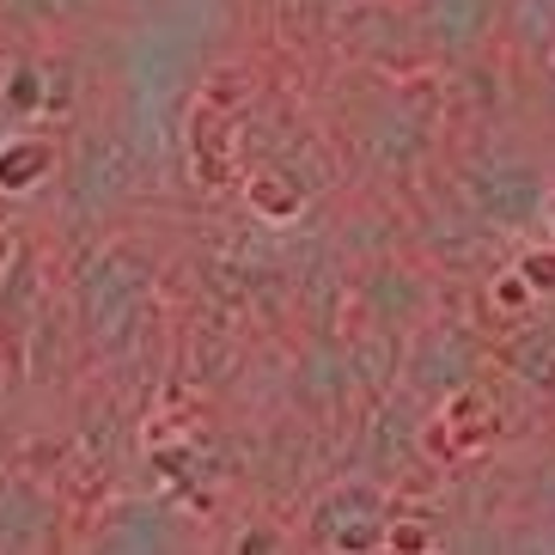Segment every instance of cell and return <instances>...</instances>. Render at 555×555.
Instances as JSON below:
<instances>
[{"instance_id":"obj_1","label":"cell","mask_w":555,"mask_h":555,"mask_svg":"<svg viewBox=\"0 0 555 555\" xmlns=\"http://www.w3.org/2000/svg\"><path fill=\"white\" fill-rule=\"evenodd\" d=\"M457 196L482 214V227H489V232L519 238V232H531V227L550 220L555 178H550V165L531 159L525 147L489 141V147H476L470 159L457 165Z\"/></svg>"},{"instance_id":"obj_2","label":"cell","mask_w":555,"mask_h":555,"mask_svg":"<svg viewBox=\"0 0 555 555\" xmlns=\"http://www.w3.org/2000/svg\"><path fill=\"white\" fill-rule=\"evenodd\" d=\"M153 299V262L134 245H104L86 257L80 287H74V311H80V336L99 354H116V348L134 343V330L147 318Z\"/></svg>"},{"instance_id":"obj_3","label":"cell","mask_w":555,"mask_h":555,"mask_svg":"<svg viewBox=\"0 0 555 555\" xmlns=\"http://www.w3.org/2000/svg\"><path fill=\"white\" fill-rule=\"evenodd\" d=\"M476 366H482V348L476 336L457 318H427V324L409 330V348H403V385L409 397H422L427 409H440L452 391L476 385Z\"/></svg>"},{"instance_id":"obj_4","label":"cell","mask_w":555,"mask_h":555,"mask_svg":"<svg viewBox=\"0 0 555 555\" xmlns=\"http://www.w3.org/2000/svg\"><path fill=\"white\" fill-rule=\"evenodd\" d=\"M385 531H391V494L378 476H343L330 482L306 513V538L318 550H385Z\"/></svg>"},{"instance_id":"obj_5","label":"cell","mask_w":555,"mask_h":555,"mask_svg":"<svg viewBox=\"0 0 555 555\" xmlns=\"http://www.w3.org/2000/svg\"><path fill=\"white\" fill-rule=\"evenodd\" d=\"M43 330V262L31 245H13L0 262V360L31 373V343Z\"/></svg>"},{"instance_id":"obj_6","label":"cell","mask_w":555,"mask_h":555,"mask_svg":"<svg viewBox=\"0 0 555 555\" xmlns=\"http://www.w3.org/2000/svg\"><path fill=\"white\" fill-rule=\"evenodd\" d=\"M501 7L506 0H415V31H422L427 55L440 62H476L501 37Z\"/></svg>"},{"instance_id":"obj_7","label":"cell","mask_w":555,"mask_h":555,"mask_svg":"<svg viewBox=\"0 0 555 555\" xmlns=\"http://www.w3.org/2000/svg\"><path fill=\"white\" fill-rule=\"evenodd\" d=\"M427 134H434V111H427L422 86H385L378 92V111L366 116V129H360V141H366V153H373L378 165H415L427 147Z\"/></svg>"},{"instance_id":"obj_8","label":"cell","mask_w":555,"mask_h":555,"mask_svg":"<svg viewBox=\"0 0 555 555\" xmlns=\"http://www.w3.org/2000/svg\"><path fill=\"white\" fill-rule=\"evenodd\" d=\"M129 183H134V165L122 153V141L116 134H86L80 153H74V171H67V202H74V214L104 220L116 202L129 196Z\"/></svg>"},{"instance_id":"obj_9","label":"cell","mask_w":555,"mask_h":555,"mask_svg":"<svg viewBox=\"0 0 555 555\" xmlns=\"http://www.w3.org/2000/svg\"><path fill=\"white\" fill-rule=\"evenodd\" d=\"M360 306H366V324L409 336L415 324H427V281L397 269V262L366 269V275H360Z\"/></svg>"},{"instance_id":"obj_10","label":"cell","mask_w":555,"mask_h":555,"mask_svg":"<svg viewBox=\"0 0 555 555\" xmlns=\"http://www.w3.org/2000/svg\"><path fill=\"white\" fill-rule=\"evenodd\" d=\"M62 171V153L43 134H7L0 141V196H31Z\"/></svg>"},{"instance_id":"obj_11","label":"cell","mask_w":555,"mask_h":555,"mask_svg":"<svg viewBox=\"0 0 555 555\" xmlns=\"http://www.w3.org/2000/svg\"><path fill=\"white\" fill-rule=\"evenodd\" d=\"M50 543V501L18 482V476H0V550H37Z\"/></svg>"},{"instance_id":"obj_12","label":"cell","mask_w":555,"mask_h":555,"mask_svg":"<svg viewBox=\"0 0 555 555\" xmlns=\"http://www.w3.org/2000/svg\"><path fill=\"white\" fill-rule=\"evenodd\" d=\"M501 37L513 43V55H525L531 67H543L555 55V0H506L501 7Z\"/></svg>"},{"instance_id":"obj_13","label":"cell","mask_w":555,"mask_h":555,"mask_svg":"<svg viewBox=\"0 0 555 555\" xmlns=\"http://www.w3.org/2000/svg\"><path fill=\"white\" fill-rule=\"evenodd\" d=\"M506 373L519 378L525 391L555 397V324H525L506 343Z\"/></svg>"},{"instance_id":"obj_14","label":"cell","mask_w":555,"mask_h":555,"mask_svg":"<svg viewBox=\"0 0 555 555\" xmlns=\"http://www.w3.org/2000/svg\"><path fill=\"white\" fill-rule=\"evenodd\" d=\"M245 202L250 214H262L269 227H287V220H299L306 214V183L287 171V165H269V171H257V178H245Z\"/></svg>"},{"instance_id":"obj_15","label":"cell","mask_w":555,"mask_h":555,"mask_svg":"<svg viewBox=\"0 0 555 555\" xmlns=\"http://www.w3.org/2000/svg\"><path fill=\"white\" fill-rule=\"evenodd\" d=\"M50 104H55L50 67H43V62H18V67H13V80H7V111L31 122V116H43Z\"/></svg>"},{"instance_id":"obj_16","label":"cell","mask_w":555,"mask_h":555,"mask_svg":"<svg viewBox=\"0 0 555 555\" xmlns=\"http://www.w3.org/2000/svg\"><path fill=\"white\" fill-rule=\"evenodd\" d=\"M489 299H494V311H513V324H525V311L538 306V287L519 269H501V275H489Z\"/></svg>"},{"instance_id":"obj_17","label":"cell","mask_w":555,"mask_h":555,"mask_svg":"<svg viewBox=\"0 0 555 555\" xmlns=\"http://www.w3.org/2000/svg\"><path fill=\"white\" fill-rule=\"evenodd\" d=\"M80 0H0V18L7 25H62Z\"/></svg>"},{"instance_id":"obj_18","label":"cell","mask_w":555,"mask_h":555,"mask_svg":"<svg viewBox=\"0 0 555 555\" xmlns=\"http://www.w3.org/2000/svg\"><path fill=\"white\" fill-rule=\"evenodd\" d=\"M513 269H519V275L531 281V287H538V299H550V294H555V245H550V238H543V245H525Z\"/></svg>"},{"instance_id":"obj_19","label":"cell","mask_w":555,"mask_h":555,"mask_svg":"<svg viewBox=\"0 0 555 555\" xmlns=\"http://www.w3.org/2000/svg\"><path fill=\"white\" fill-rule=\"evenodd\" d=\"M538 74H543V92H550V104H555V55H550V62L538 67Z\"/></svg>"},{"instance_id":"obj_20","label":"cell","mask_w":555,"mask_h":555,"mask_svg":"<svg viewBox=\"0 0 555 555\" xmlns=\"http://www.w3.org/2000/svg\"><path fill=\"white\" fill-rule=\"evenodd\" d=\"M294 7H336L343 13V7H360V0H294Z\"/></svg>"},{"instance_id":"obj_21","label":"cell","mask_w":555,"mask_h":555,"mask_svg":"<svg viewBox=\"0 0 555 555\" xmlns=\"http://www.w3.org/2000/svg\"><path fill=\"white\" fill-rule=\"evenodd\" d=\"M543 238H550V245H555V208H550V220H543Z\"/></svg>"},{"instance_id":"obj_22","label":"cell","mask_w":555,"mask_h":555,"mask_svg":"<svg viewBox=\"0 0 555 555\" xmlns=\"http://www.w3.org/2000/svg\"><path fill=\"white\" fill-rule=\"evenodd\" d=\"M397 7H415V0H397Z\"/></svg>"}]
</instances>
